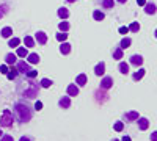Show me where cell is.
<instances>
[{
    "label": "cell",
    "mask_w": 157,
    "mask_h": 141,
    "mask_svg": "<svg viewBox=\"0 0 157 141\" xmlns=\"http://www.w3.org/2000/svg\"><path fill=\"white\" fill-rule=\"evenodd\" d=\"M39 88H41V85H39L38 82H35V79H29V77H25L24 80L17 82V93L22 97H27V99L38 97Z\"/></svg>",
    "instance_id": "1"
},
{
    "label": "cell",
    "mask_w": 157,
    "mask_h": 141,
    "mask_svg": "<svg viewBox=\"0 0 157 141\" xmlns=\"http://www.w3.org/2000/svg\"><path fill=\"white\" fill-rule=\"evenodd\" d=\"M14 116L17 118L19 122H29L33 118V110L32 105L24 100H17L14 104Z\"/></svg>",
    "instance_id": "2"
},
{
    "label": "cell",
    "mask_w": 157,
    "mask_h": 141,
    "mask_svg": "<svg viewBox=\"0 0 157 141\" xmlns=\"http://www.w3.org/2000/svg\"><path fill=\"white\" fill-rule=\"evenodd\" d=\"M14 122V114L11 113V110L5 108L2 113V118H0V127H11Z\"/></svg>",
    "instance_id": "3"
},
{
    "label": "cell",
    "mask_w": 157,
    "mask_h": 141,
    "mask_svg": "<svg viewBox=\"0 0 157 141\" xmlns=\"http://www.w3.org/2000/svg\"><path fill=\"white\" fill-rule=\"evenodd\" d=\"M16 68H17V71H19V74H27L32 68H30V63H27L25 60H17L16 61Z\"/></svg>",
    "instance_id": "4"
},
{
    "label": "cell",
    "mask_w": 157,
    "mask_h": 141,
    "mask_svg": "<svg viewBox=\"0 0 157 141\" xmlns=\"http://www.w3.org/2000/svg\"><path fill=\"white\" fill-rule=\"evenodd\" d=\"M112 86H113V79H112L110 75H105V77L101 80V89L107 91V89H110Z\"/></svg>",
    "instance_id": "5"
},
{
    "label": "cell",
    "mask_w": 157,
    "mask_h": 141,
    "mask_svg": "<svg viewBox=\"0 0 157 141\" xmlns=\"http://www.w3.org/2000/svg\"><path fill=\"white\" fill-rule=\"evenodd\" d=\"M35 41L39 44V46H46L47 44V35L44 32H36L35 33Z\"/></svg>",
    "instance_id": "6"
},
{
    "label": "cell",
    "mask_w": 157,
    "mask_h": 141,
    "mask_svg": "<svg viewBox=\"0 0 157 141\" xmlns=\"http://www.w3.org/2000/svg\"><path fill=\"white\" fill-rule=\"evenodd\" d=\"M138 118H140L138 111H127V113H124V119H126V122H135Z\"/></svg>",
    "instance_id": "7"
},
{
    "label": "cell",
    "mask_w": 157,
    "mask_h": 141,
    "mask_svg": "<svg viewBox=\"0 0 157 141\" xmlns=\"http://www.w3.org/2000/svg\"><path fill=\"white\" fill-rule=\"evenodd\" d=\"M143 8H145V13H146V14H149V16H152V14H155V13H157V5L154 2H146V5L143 6Z\"/></svg>",
    "instance_id": "8"
},
{
    "label": "cell",
    "mask_w": 157,
    "mask_h": 141,
    "mask_svg": "<svg viewBox=\"0 0 157 141\" xmlns=\"http://www.w3.org/2000/svg\"><path fill=\"white\" fill-rule=\"evenodd\" d=\"M129 63L132 66H135V68H140L143 65V57L141 55H132V57H130V60H129Z\"/></svg>",
    "instance_id": "9"
},
{
    "label": "cell",
    "mask_w": 157,
    "mask_h": 141,
    "mask_svg": "<svg viewBox=\"0 0 157 141\" xmlns=\"http://www.w3.org/2000/svg\"><path fill=\"white\" fill-rule=\"evenodd\" d=\"M66 94H68V96H71V97H75V96L78 94V86H77L75 83L68 85V88H66Z\"/></svg>",
    "instance_id": "10"
},
{
    "label": "cell",
    "mask_w": 157,
    "mask_h": 141,
    "mask_svg": "<svg viewBox=\"0 0 157 141\" xmlns=\"http://www.w3.org/2000/svg\"><path fill=\"white\" fill-rule=\"evenodd\" d=\"M17 75H19V71H17V68H16V66H11V68L8 69L6 79H8V80H16V79H17Z\"/></svg>",
    "instance_id": "11"
},
{
    "label": "cell",
    "mask_w": 157,
    "mask_h": 141,
    "mask_svg": "<svg viewBox=\"0 0 157 141\" xmlns=\"http://www.w3.org/2000/svg\"><path fill=\"white\" fill-rule=\"evenodd\" d=\"M16 61H17V55L16 54H6L5 55V63L8 66H14Z\"/></svg>",
    "instance_id": "12"
},
{
    "label": "cell",
    "mask_w": 157,
    "mask_h": 141,
    "mask_svg": "<svg viewBox=\"0 0 157 141\" xmlns=\"http://www.w3.org/2000/svg\"><path fill=\"white\" fill-rule=\"evenodd\" d=\"M145 74H146V71L143 69V68H140V69L137 68V72L132 74V80H134V82H140L143 77H145Z\"/></svg>",
    "instance_id": "13"
},
{
    "label": "cell",
    "mask_w": 157,
    "mask_h": 141,
    "mask_svg": "<svg viewBox=\"0 0 157 141\" xmlns=\"http://www.w3.org/2000/svg\"><path fill=\"white\" fill-rule=\"evenodd\" d=\"M94 97H96V100H98V102H101V104H104V102L107 100V97H109V96H107L105 93H104V89H101V88H99L98 91L94 93Z\"/></svg>",
    "instance_id": "14"
},
{
    "label": "cell",
    "mask_w": 157,
    "mask_h": 141,
    "mask_svg": "<svg viewBox=\"0 0 157 141\" xmlns=\"http://www.w3.org/2000/svg\"><path fill=\"white\" fill-rule=\"evenodd\" d=\"M86 82H88L86 74H78V75L75 77V85H77V86H85Z\"/></svg>",
    "instance_id": "15"
},
{
    "label": "cell",
    "mask_w": 157,
    "mask_h": 141,
    "mask_svg": "<svg viewBox=\"0 0 157 141\" xmlns=\"http://www.w3.org/2000/svg\"><path fill=\"white\" fill-rule=\"evenodd\" d=\"M58 105H60V108H63V110H66V108H69V107H71V99H69L68 96H64V97H61V99L58 100Z\"/></svg>",
    "instance_id": "16"
},
{
    "label": "cell",
    "mask_w": 157,
    "mask_h": 141,
    "mask_svg": "<svg viewBox=\"0 0 157 141\" xmlns=\"http://www.w3.org/2000/svg\"><path fill=\"white\" fill-rule=\"evenodd\" d=\"M94 74H96L98 77H101V75H104V74H105V63H104V61L98 63V65H96V68H94Z\"/></svg>",
    "instance_id": "17"
},
{
    "label": "cell",
    "mask_w": 157,
    "mask_h": 141,
    "mask_svg": "<svg viewBox=\"0 0 157 141\" xmlns=\"http://www.w3.org/2000/svg\"><path fill=\"white\" fill-rule=\"evenodd\" d=\"M71 44L69 43H66V41H64V43H61V46H60V54L61 55H69L71 54Z\"/></svg>",
    "instance_id": "18"
},
{
    "label": "cell",
    "mask_w": 157,
    "mask_h": 141,
    "mask_svg": "<svg viewBox=\"0 0 157 141\" xmlns=\"http://www.w3.org/2000/svg\"><path fill=\"white\" fill-rule=\"evenodd\" d=\"M137 121H138V129H140L141 132L148 130V127H149V121H148L146 118H138Z\"/></svg>",
    "instance_id": "19"
},
{
    "label": "cell",
    "mask_w": 157,
    "mask_h": 141,
    "mask_svg": "<svg viewBox=\"0 0 157 141\" xmlns=\"http://www.w3.org/2000/svg\"><path fill=\"white\" fill-rule=\"evenodd\" d=\"M57 14H58V17H60L61 20H66V19L69 17V11H68V8H64V6H61V8H58V11H57Z\"/></svg>",
    "instance_id": "20"
},
{
    "label": "cell",
    "mask_w": 157,
    "mask_h": 141,
    "mask_svg": "<svg viewBox=\"0 0 157 141\" xmlns=\"http://www.w3.org/2000/svg\"><path fill=\"white\" fill-rule=\"evenodd\" d=\"M112 55H113V60H123V55H124V50L118 46V47H115L113 49V52H112Z\"/></svg>",
    "instance_id": "21"
},
{
    "label": "cell",
    "mask_w": 157,
    "mask_h": 141,
    "mask_svg": "<svg viewBox=\"0 0 157 141\" xmlns=\"http://www.w3.org/2000/svg\"><path fill=\"white\" fill-rule=\"evenodd\" d=\"M39 60H41V58H39V55H38V54H35V52L27 55V63H30V65H38Z\"/></svg>",
    "instance_id": "22"
},
{
    "label": "cell",
    "mask_w": 157,
    "mask_h": 141,
    "mask_svg": "<svg viewBox=\"0 0 157 141\" xmlns=\"http://www.w3.org/2000/svg\"><path fill=\"white\" fill-rule=\"evenodd\" d=\"M93 19L98 20V22L104 20V19H105V13L101 11V9H94V11H93Z\"/></svg>",
    "instance_id": "23"
},
{
    "label": "cell",
    "mask_w": 157,
    "mask_h": 141,
    "mask_svg": "<svg viewBox=\"0 0 157 141\" xmlns=\"http://www.w3.org/2000/svg\"><path fill=\"white\" fill-rule=\"evenodd\" d=\"M99 3L104 9H112L115 6V0H99Z\"/></svg>",
    "instance_id": "24"
},
{
    "label": "cell",
    "mask_w": 157,
    "mask_h": 141,
    "mask_svg": "<svg viewBox=\"0 0 157 141\" xmlns=\"http://www.w3.org/2000/svg\"><path fill=\"white\" fill-rule=\"evenodd\" d=\"M118 71H120L121 74H124V75H127L129 74V65L124 63V61H121L120 65H118Z\"/></svg>",
    "instance_id": "25"
},
{
    "label": "cell",
    "mask_w": 157,
    "mask_h": 141,
    "mask_svg": "<svg viewBox=\"0 0 157 141\" xmlns=\"http://www.w3.org/2000/svg\"><path fill=\"white\" fill-rule=\"evenodd\" d=\"M130 44H132V39H130V38H123V39H121V43H120V47L124 50V49H129L130 47Z\"/></svg>",
    "instance_id": "26"
},
{
    "label": "cell",
    "mask_w": 157,
    "mask_h": 141,
    "mask_svg": "<svg viewBox=\"0 0 157 141\" xmlns=\"http://www.w3.org/2000/svg\"><path fill=\"white\" fill-rule=\"evenodd\" d=\"M0 35H2V38H6V39H8V38L13 36V28L11 27H3L2 32H0Z\"/></svg>",
    "instance_id": "27"
},
{
    "label": "cell",
    "mask_w": 157,
    "mask_h": 141,
    "mask_svg": "<svg viewBox=\"0 0 157 141\" xmlns=\"http://www.w3.org/2000/svg\"><path fill=\"white\" fill-rule=\"evenodd\" d=\"M58 28H60V32L68 33V32H69V28H71V25H69V22H66V20H61V22L58 24Z\"/></svg>",
    "instance_id": "28"
},
{
    "label": "cell",
    "mask_w": 157,
    "mask_h": 141,
    "mask_svg": "<svg viewBox=\"0 0 157 141\" xmlns=\"http://www.w3.org/2000/svg\"><path fill=\"white\" fill-rule=\"evenodd\" d=\"M16 55L19 57V58H25L29 55V50H27V47H17V50H16Z\"/></svg>",
    "instance_id": "29"
},
{
    "label": "cell",
    "mask_w": 157,
    "mask_h": 141,
    "mask_svg": "<svg viewBox=\"0 0 157 141\" xmlns=\"http://www.w3.org/2000/svg\"><path fill=\"white\" fill-rule=\"evenodd\" d=\"M24 44H25V47H27V49L35 47V39H33L32 36H25V38H24Z\"/></svg>",
    "instance_id": "30"
},
{
    "label": "cell",
    "mask_w": 157,
    "mask_h": 141,
    "mask_svg": "<svg viewBox=\"0 0 157 141\" xmlns=\"http://www.w3.org/2000/svg\"><path fill=\"white\" fill-rule=\"evenodd\" d=\"M129 32L138 33V32H140V24H138V22H132V24L129 25Z\"/></svg>",
    "instance_id": "31"
},
{
    "label": "cell",
    "mask_w": 157,
    "mask_h": 141,
    "mask_svg": "<svg viewBox=\"0 0 157 141\" xmlns=\"http://www.w3.org/2000/svg\"><path fill=\"white\" fill-rule=\"evenodd\" d=\"M113 129H115V132H123V130H124V122L116 121V122L113 124Z\"/></svg>",
    "instance_id": "32"
},
{
    "label": "cell",
    "mask_w": 157,
    "mask_h": 141,
    "mask_svg": "<svg viewBox=\"0 0 157 141\" xmlns=\"http://www.w3.org/2000/svg\"><path fill=\"white\" fill-rule=\"evenodd\" d=\"M19 44H21L19 38H11V39L8 41V46H10V47H19Z\"/></svg>",
    "instance_id": "33"
},
{
    "label": "cell",
    "mask_w": 157,
    "mask_h": 141,
    "mask_svg": "<svg viewBox=\"0 0 157 141\" xmlns=\"http://www.w3.org/2000/svg\"><path fill=\"white\" fill-rule=\"evenodd\" d=\"M57 39L60 41V43H64L68 39V33H64V32H58L57 33Z\"/></svg>",
    "instance_id": "34"
},
{
    "label": "cell",
    "mask_w": 157,
    "mask_h": 141,
    "mask_svg": "<svg viewBox=\"0 0 157 141\" xmlns=\"http://www.w3.org/2000/svg\"><path fill=\"white\" fill-rule=\"evenodd\" d=\"M39 85H41L43 88H50L54 83H52V80H49V79H43L41 82H39Z\"/></svg>",
    "instance_id": "35"
},
{
    "label": "cell",
    "mask_w": 157,
    "mask_h": 141,
    "mask_svg": "<svg viewBox=\"0 0 157 141\" xmlns=\"http://www.w3.org/2000/svg\"><path fill=\"white\" fill-rule=\"evenodd\" d=\"M36 75H38V71H35V69H30L27 74H25V77H29V79H35Z\"/></svg>",
    "instance_id": "36"
},
{
    "label": "cell",
    "mask_w": 157,
    "mask_h": 141,
    "mask_svg": "<svg viewBox=\"0 0 157 141\" xmlns=\"http://www.w3.org/2000/svg\"><path fill=\"white\" fill-rule=\"evenodd\" d=\"M0 141H14V138H13V135H2L0 136Z\"/></svg>",
    "instance_id": "37"
},
{
    "label": "cell",
    "mask_w": 157,
    "mask_h": 141,
    "mask_svg": "<svg viewBox=\"0 0 157 141\" xmlns=\"http://www.w3.org/2000/svg\"><path fill=\"white\" fill-rule=\"evenodd\" d=\"M8 69H10L8 65H2V66H0V74H5L6 75L8 74Z\"/></svg>",
    "instance_id": "38"
},
{
    "label": "cell",
    "mask_w": 157,
    "mask_h": 141,
    "mask_svg": "<svg viewBox=\"0 0 157 141\" xmlns=\"http://www.w3.org/2000/svg\"><path fill=\"white\" fill-rule=\"evenodd\" d=\"M41 108H43V102H39V100H36V102H35V110H38V111H39V110H41Z\"/></svg>",
    "instance_id": "39"
},
{
    "label": "cell",
    "mask_w": 157,
    "mask_h": 141,
    "mask_svg": "<svg viewBox=\"0 0 157 141\" xmlns=\"http://www.w3.org/2000/svg\"><path fill=\"white\" fill-rule=\"evenodd\" d=\"M120 33L121 35H127L129 33V27H120Z\"/></svg>",
    "instance_id": "40"
},
{
    "label": "cell",
    "mask_w": 157,
    "mask_h": 141,
    "mask_svg": "<svg viewBox=\"0 0 157 141\" xmlns=\"http://www.w3.org/2000/svg\"><path fill=\"white\" fill-rule=\"evenodd\" d=\"M149 138H151V141H157V130L152 132V133L149 135Z\"/></svg>",
    "instance_id": "41"
},
{
    "label": "cell",
    "mask_w": 157,
    "mask_h": 141,
    "mask_svg": "<svg viewBox=\"0 0 157 141\" xmlns=\"http://www.w3.org/2000/svg\"><path fill=\"white\" fill-rule=\"evenodd\" d=\"M19 141H33V138L32 136H21Z\"/></svg>",
    "instance_id": "42"
},
{
    "label": "cell",
    "mask_w": 157,
    "mask_h": 141,
    "mask_svg": "<svg viewBox=\"0 0 157 141\" xmlns=\"http://www.w3.org/2000/svg\"><path fill=\"white\" fill-rule=\"evenodd\" d=\"M137 5L138 6H145L146 5V0H137Z\"/></svg>",
    "instance_id": "43"
},
{
    "label": "cell",
    "mask_w": 157,
    "mask_h": 141,
    "mask_svg": "<svg viewBox=\"0 0 157 141\" xmlns=\"http://www.w3.org/2000/svg\"><path fill=\"white\" fill-rule=\"evenodd\" d=\"M121 141H132V139H130V136H127V135H124Z\"/></svg>",
    "instance_id": "44"
},
{
    "label": "cell",
    "mask_w": 157,
    "mask_h": 141,
    "mask_svg": "<svg viewBox=\"0 0 157 141\" xmlns=\"http://www.w3.org/2000/svg\"><path fill=\"white\" fill-rule=\"evenodd\" d=\"M116 2H118V3H126L127 0H116Z\"/></svg>",
    "instance_id": "45"
},
{
    "label": "cell",
    "mask_w": 157,
    "mask_h": 141,
    "mask_svg": "<svg viewBox=\"0 0 157 141\" xmlns=\"http://www.w3.org/2000/svg\"><path fill=\"white\" fill-rule=\"evenodd\" d=\"M66 2H68V3H74V2H75V0H66Z\"/></svg>",
    "instance_id": "46"
},
{
    "label": "cell",
    "mask_w": 157,
    "mask_h": 141,
    "mask_svg": "<svg viewBox=\"0 0 157 141\" xmlns=\"http://www.w3.org/2000/svg\"><path fill=\"white\" fill-rule=\"evenodd\" d=\"M154 36H155V38H157V28H155V32H154Z\"/></svg>",
    "instance_id": "47"
},
{
    "label": "cell",
    "mask_w": 157,
    "mask_h": 141,
    "mask_svg": "<svg viewBox=\"0 0 157 141\" xmlns=\"http://www.w3.org/2000/svg\"><path fill=\"white\" fill-rule=\"evenodd\" d=\"M112 141H120V139H118V138H113V139H112Z\"/></svg>",
    "instance_id": "48"
},
{
    "label": "cell",
    "mask_w": 157,
    "mask_h": 141,
    "mask_svg": "<svg viewBox=\"0 0 157 141\" xmlns=\"http://www.w3.org/2000/svg\"><path fill=\"white\" fill-rule=\"evenodd\" d=\"M2 135H3V133H2V130H0V136H2Z\"/></svg>",
    "instance_id": "49"
}]
</instances>
